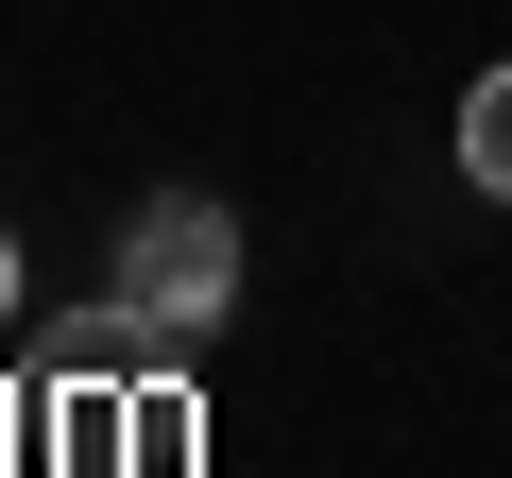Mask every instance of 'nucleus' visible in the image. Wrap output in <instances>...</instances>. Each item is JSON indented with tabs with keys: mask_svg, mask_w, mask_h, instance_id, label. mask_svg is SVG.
Instances as JSON below:
<instances>
[{
	"mask_svg": "<svg viewBox=\"0 0 512 478\" xmlns=\"http://www.w3.org/2000/svg\"><path fill=\"white\" fill-rule=\"evenodd\" d=\"M120 291H137L154 325H222V291H239V222H222L205 188L137 205V222H120Z\"/></svg>",
	"mask_w": 512,
	"mask_h": 478,
	"instance_id": "nucleus-1",
	"label": "nucleus"
},
{
	"mask_svg": "<svg viewBox=\"0 0 512 478\" xmlns=\"http://www.w3.org/2000/svg\"><path fill=\"white\" fill-rule=\"evenodd\" d=\"M461 171L512 205V69H478V103H461Z\"/></svg>",
	"mask_w": 512,
	"mask_h": 478,
	"instance_id": "nucleus-2",
	"label": "nucleus"
},
{
	"mask_svg": "<svg viewBox=\"0 0 512 478\" xmlns=\"http://www.w3.org/2000/svg\"><path fill=\"white\" fill-rule=\"evenodd\" d=\"M0 308H18V239H0Z\"/></svg>",
	"mask_w": 512,
	"mask_h": 478,
	"instance_id": "nucleus-3",
	"label": "nucleus"
}]
</instances>
